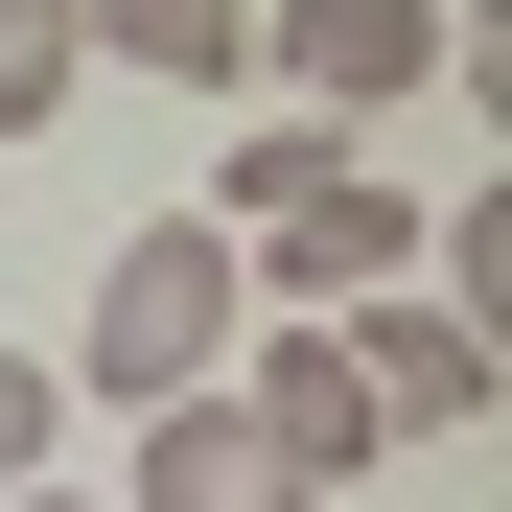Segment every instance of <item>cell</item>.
Instances as JSON below:
<instances>
[{"label": "cell", "mask_w": 512, "mask_h": 512, "mask_svg": "<svg viewBox=\"0 0 512 512\" xmlns=\"http://www.w3.org/2000/svg\"><path fill=\"white\" fill-rule=\"evenodd\" d=\"M0 512H117V489H0Z\"/></svg>", "instance_id": "obj_11"}, {"label": "cell", "mask_w": 512, "mask_h": 512, "mask_svg": "<svg viewBox=\"0 0 512 512\" xmlns=\"http://www.w3.org/2000/svg\"><path fill=\"white\" fill-rule=\"evenodd\" d=\"M326 350L373 373V419H396V443H489V326H466L443 280H373V303H326Z\"/></svg>", "instance_id": "obj_5"}, {"label": "cell", "mask_w": 512, "mask_h": 512, "mask_svg": "<svg viewBox=\"0 0 512 512\" xmlns=\"http://www.w3.org/2000/svg\"><path fill=\"white\" fill-rule=\"evenodd\" d=\"M47 419H70V373H47V350H0V489H47Z\"/></svg>", "instance_id": "obj_10"}, {"label": "cell", "mask_w": 512, "mask_h": 512, "mask_svg": "<svg viewBox=\"0 0 512 512\" xmlns=\"http://www.w3.org/2000/svg\"><path fill=\"white\" fill-rule=\"evenodd\" d=\"M233 280H256V303H303V326H326V303H373V280H419V187L350 140L326 187H280V210L233 233Z\"/></svg>", "instance_id": "obj_3"}, {"label": "cell", "mask_w": 512, "mask_h": 512, "mask_svg": "<svg viewBox=\"0 0 512 512\" xmlns=\"http://www.w3.org/2000/svg\"><path fill=\"white\" fill-rule=\"evenodd\" d=\"M94 94V0H0V140H47Z\"/></svg>", "instance_id": "obj_8"}, {"label": "cell", "mask_w": 512, "mask_h": 512, "mask_svg": "<svg viewBox=\"0 0 512 512\" xmlns=\"http://www.w3.org/2000/svg\"><path fill=\"white\" fill-rule=\"evenodd\" d=\"M233 419H256V443H280L303 489H350V466H396V419H373V373L326 350L303 303H256V326H233Z\"/></svg>", "instance_id": "obj_4"}, {"label": "cell", "mask_w": 512, "mask_h": 512, "mask_svg": "<svg viewBox=\"0 0 512 512\" xmlns=\"http://www.w3.org/2000/svg\"><path fill=\"white\" fill-rule=\"evenodd\" d=\"M233 326H256L233 233H210V210H140V233L94 256V326H70V396H94V419H140V396H210V373H233Z\"/></svg>", "instance_id": "obj_1"}, {"label": "cell", "mask_w": 512, "mask_h": 512, "mask_svg": "<svg viewBox=\"0 0 512 512\" xmlns=\"http://www.w3.org/2000/svg\"><path fill=\"white\" fill-rule=\"evenodd\" d=\"M94 70H163V94H233V70H256V0H94Z\"/></svg>", "instance_id": "obj_7"}, {"label": "cell", "mask_w": 512, "mask_h": 512, "mask_svg": "<svg viewBox=\"0 0 512 512\" xmlns=\"http://www.w3.org/2000/svg\"><path fill=\"white\" fill-rule=\"evenodd\" d=\"M326 163H350V117H233V163H210V233H256V210H280V187H326Z\"/></svg>", "instance_id": "obj_9"}, {"label": "cell", "mask_w": 512, "mask_h": 512, "mask_svg": "<svg viewBox=\"0 0 512 512\" xmlns=\"http://www.w3.org/2000/svg\"><path fill=\"white\" fill-rule=\"evenodd\" d=\"M117 512H326V489L256 443L233 373H210V396H140V419H117Z\"/></svg>", "instance_id": "obj_6"}, {"label": "cell", "mask_w": 512, "mask_h": 512, "mask_svg": "<svg viewBox=\"0 0 512 512\" xmlns=\"http://www.w3.org/2000/svg\"><path fill=\"white\" fill-rule=\"evenodd\" d=\"M256 70L373 140V117H419V94H466V24H443V0H256Z\"/></svg>", "instance_id": "obj_2"}]
</instances>
